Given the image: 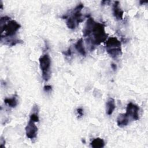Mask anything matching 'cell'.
Returning a JSON list of instances; mask_svg holds the SVG:
<instances>
[{"mask_svg":"<svg viewBox=\"0 0 148 148\" xmlns=\"http://www.w3.org/2000/svg\"><path fill=\"white\" fill-rule=\"evenodd\" d=\"M83 36L87 38V42L91 46L99 45L104 42L108 37L103 24L95 22L91 17H88L83 29Z\"/></svg>","mask_w":148,"mask_h":148,"instance_id":"1","label":"cell"},{"mask_svg":"<svg viewBox=\"0 0 148 148\" xmlns=\"http://www.w3.org/2000/svg\"><path fill=\"white\" fill-rule=\"evenodd\" d=\"M1 40L4 39V43L10 45L16 38L13 36L18 31L21 25L16 21L8 16H3L0 18Z\"/></svg>","mask_w":148,"mask_h":148,"instance_id":"2","label":"cell"},{"mask_svg":"<svg viewBox=\"0 0 148 148\" xmlns=\"http://www.w3.org/2000/svg\"><path fill=\"white\" fill-rule=\"evenodd\" d=\"M83 8V4L80 3L71 11L69 14L64 15L62 16L64 19L66 20V24L69 29H75L79 24L83 21V14L82 13V10Z\"/></svg>","mask_w":148,"mask_h":148,"instance_id":"3","label":"cell"},{"mask_svg":"<svg viewBox=\"0 0 148 148\" xmlns=\"http://www.w3.org/2000/svg\"><path fill=\"white\" fill-rule=\"evenodd\" d=\"M121 44L116 37H110L105 43V49L109 56L116 58L121 54Z\"/></svg>","mask_w":148,"mask_h":148,"instance_id":"4","label":"cell"},{"mask_svg":"<svg viewBox=\"0 0 148 148\" xmlns=\"http://www.w3.org/2000/svg\"><path fill=\"white\" fill-rule=\"evenodd\" d=\"M39 66L42 71V77L46 82L48 81L50 77L51 60L48 54H45L39 58Z\"/></svg>","mask_w":148,"mask_h":148,"instance_id":"5","label":"cell"},{"mask_svg":"<svg viewBox=\"0 0 148 148\" xmlns=\"http://www.w3.org/2000/svg\"><path fill=\"white\" fill-rule=\"evenodd\" d=\"M139 108L138 105L133 103L132 102H130L128 103L126 108L125 114L134 120H138L139 119Z\"/></svg>","mask_w":148,"mask_h":148,"instance_id":"6","label":"cell"},{"mask_svg":"<svg viewBox=\"0 0 148 148\" xmlns=\"http://www.w3.org/2000/svg\"><path fill=\"white\" fill-rule=\"evenodd\" d=\"M35 123L36 122L32 120L29 119L25 128L27 137L31 139L35 138L38 134V127L35 125Z\"/></svg>","mask_w":148,"mask_h":148,"instance_id":"7","label":"cell"},{"mask_svg":"<svg viewBox=\"0 0 148 148\" xmlns=\"http://www.w3.org/2000/svg\"><path fill=\"white\" fill-rule=\"evenodd\" d=\"M120 2L119 1H115L113 5V14L117 20H123L124 12L119 6Z\"/></svg>","mask_w":148,"mask_h":148,"instance_id":"8","label":"cell"},{"mask_svg":"<svg viewBox=\"0 0 148 148\" xmlns=\"http://www.w3.org/2000/svg\"><path fill=\"white\" fill-rule=\"evenodd\" d=\"M129 118L125 113L119 114L117 118V124L119 127H123L129 123Z\"/></svg>","mask_w":148,"mask_h":148,"instance_id":"9","label":"cell"},{"mask_svg":"<svg viewBox=\"0 0 148 148\" xmlns=\"http://www.w3.org/2000/svg\"><path fill=\"white\" fill-rule=\"evenodd\" d=\"M116 108V104H115V101L113 98H109L107 102L106 105V114L109 116L111 115L113 111Z\"/></svg>","mask_w":148,"mask_h":148,"instance_id":"10","label":"cell"},{"mask_svg":"<svg viewBox=\"0 0 148 148\" xmlns=\"http://www.w3.org/2000/svg\"><path fill=\"white\" fill-rule=\"evenodd\" d=\"M75 47L76 49V50L77 51V52L80 54L82 56H86V52L83 45V40L82 38L79 39L76 43L75 45Z\"/></svg>","mask_w":148,"mask_h":148,"instance_id":"11","label":"cell"},{"mask_svg":"<svg viewBox=\"0 0 148 148\" xmlns=\"http://www.w3.org/2000/svg\"><path fill=\"white\" fill-rule=\"evenodd\" d=\"M105 146V142L103 139L96 138L91 142V146L93 148H102Z\"/></svg>","mask_w":148,"mask_h":148,"instance_id":"12","label":"cell"},{"mask_svg":"<svg viewBox=\"0 0 148 148\" xmlns=\"http://www.w3.org/2000/svg\"><path fill=\"white\" fill-rule=\"evenodd\" d=\"M4 102L9 107L15 108L18 104L17 96L14 95L12 98H6L4 99Z\"/></svg>","mask_w":148,"mask_h":148,"instance_id":"13","label":"cell"},{"mask_svg":"<svg viewBox=\"0 0 148 148\" xmlns=\"http://www.w3.org/2000/svg\"><path fill=\"white\" fill-rule=\"evenodd\" d=\"M76 111H77V113L78 115H79L80 117H82L83 115V110L82 108H79L77 109Z\"/></svg>","mask_w":148,"mask_h":148,"instance_id":"14","label":"cell"},{"mask_svg":"<svg viewBox=\"0 0 148 148\" xmlns=\"http://www.w3.org/2000/svg\"><path fill=\"white\" fill-rule=\"evenodd\" d=\"M44 91H46V92H49V91H51V89H52V87L51 86H50V85H46V86H45V87H44Z\"/></svg>","mask_w":148,"mask_h":148,"instance_id":"15","label":"cell"},{"mask_svg":"<svg viewBox=\"0 0 148 148\" xmlns=\"http://www.w3.org/2000/svg\"><path fill=\"white\" fill-rule=\"evenodd\" d=\"M71 49H69L68 50V51H66V52H65L64 54L66 55V56H71Z\"/></svg>","mask_w":148,"mask_h":148,"instance_id":"16","label":"cell"},{"mask_svg":"<svg viewBox=\"0 0 148 148\" xmlns=\"http://www.w3.org/2000/svg\"><path fill=\"white\" fill-rule=\"evenodd\" d=\"M111 66H112V68H113V69H114V70H116V68H117L116 65L115 64H111Z\"/></svg>","mask_w":148,"mask_h":148,"instance_id":"17","label":"cell"}]
</instances>
